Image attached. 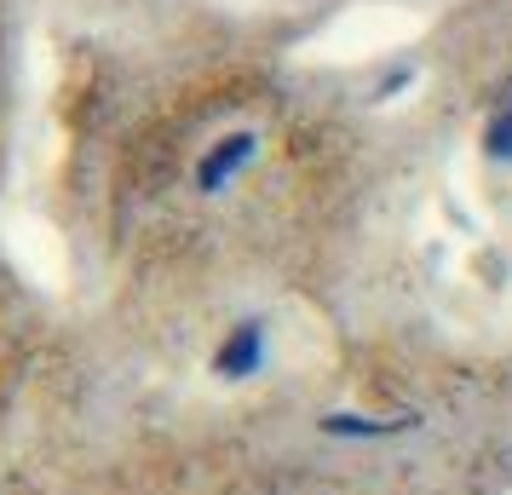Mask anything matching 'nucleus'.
I'll return each mask as SVG.
<instances>
[{"label": "nucleus", "mask_w": 512, "mask_h": 495, "mask_svg": "<svg viewBox=\"0 0 512 495\" xmlns=\"http://www.w3.org/2000/svg\"><path fill=\"white\" fill-rule=\"evenodd\" d=\"M489 150H495L501 162H512V93H507V104H501L495 127H489Z\"/></svg>", "instance_id": "nucleus-3"}, {"label": "nucleus", "mask_w": 512, "mask_h": 495, "mask_svg": "<svg viewBox=\"0 0 512 495\" xmlns=\"http://www.w3.org/2000/svg\"><path fill=\"white\" fill-rule=\"evenodd\" d=\"M259 363V323H242V329L219 346V375H248Z\"/></svg>", "instance_id": "nucleus-2"}, {"label": "nucleus", "mask_w": 512, "mask_h": 495, "mask_svg": "<svg viewBox=\"0 0 512 495\" xmlns=\"http://www.w3.org/2000/svg\"><path fill=\"white\" fill-rule=\"evenodd\" d=\"M254 150H259V133H231L225 144H213L208 156H202V167H196V185L208 190V196H213V190H225L242 167L254 162Z\"/></svg>", "instance_id": "nucleus-1"}]
</instances>
